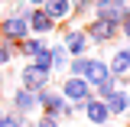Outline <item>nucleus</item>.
Listing matches in <instances>:
<instances>
[{
  "label": "nucleus",
  "mask_w": 130,
  "mask_h": 127,
  "mask_svg": "<svg viewBox=\"0 0 130 127\" xmlns=\"http://www.w3.org/2000/svg\"><path fill=\"white\" fill-rule=\"evenodd\" d=\"M55 88H59V98H62L65 104H72V108H75V114H81L85 101L91 98V85H88L85 78H68V75H65V78H59Z\"/></svg>",
  "instance_id": "obj_1"
},
{
  "label": "nucleus",
  "mask_w": 130,
  "mask_h": 127,
  "mask_svg": "<svg viewBox=\"0 0 130 127\" xmlns=\"http://www.w3.org/2000/svg\"><path fill=\"white\" fill-rule=\"evenodd\" d=\"M59 46L68 52V59H81V55H91V43L81 26H62V36H59Z\"/></svg>",
  "instance_id": "obj_2"
},
{
  "label": "nucleus",
  "mask_w": 130,
  "mask_h": 127,
  "mask_svg": "<svg viewBox=\"0 0 130 127\" xmlns=\"http://www.w3.org/2000/svg\"><path fill=\"white\" fill-rule=\"evenodd\" d=\"M91 16L111 23V26H120V23L127 20V0H94Z\"/></svg>",
  "instance_id": "obj_3"
},
{
  "label": "nucleus",
  "mask_w": 130,
  "mask_h": 127,
  "mask_svg": "<svg viewBox=\"0 0 130 127\" xmlns=\"http://www.w3.org/2000/svg\"><path fill=\"white\" fill-rule=\"evenodd\" d=\"M81 30H85V36H88V43H91V46H111L114 39H117V26L104 23V20H94V16H91Z\"/></svg>",
  "instance_id": "obj_4"
},
{
  "label": "nucleus",
  "mask_w": 130,
  "mask_h": 127,
  "mask_svg": "<svg viewBox=\"0 0 130 127\" xmlns=\"http://www.w3.org/2000/svg\"><path fill=\"white\" fill-rule=\"evenodd\" d=\"M26 36H29V26H26V20H16V16H10V13H3V16H0V39H3V43H10V46H20Z\"/></svg>",
  "instance_id": "obj_5"
},
{
  "label": "nucleus",
  "mask_w": 130,
  "mask_h": 127,
  "mask_svg": "<svg viewBox=\"0 0 130 127\" xmlns=\"http://www.w3.org/2000/svg\"><path fill=\"white\" fill-rule=\"evenodd\" d=\"M7 111L20 114V117H32V114H39V108H36V95L16 85L13 91H10V108H7Z\"/></svg>",
  "instance_id": "obj_6"
},
{
  "label": "nucleus",
  "mask_w": 130,
  "mask_h": 127,
  "mask_svg": "<svg viewBox=\"0 0 130 127\" xmlns=\"http://www.w3.org/2000/svg\"><path fill=\"white\" fill-rule=\"evenodd\" d=\"M16 78H20V88H26V91H32V95H36L39 88L52 85V75H42V72H36V68H32V62H26V65H23Z\"/></svg>",
  "instance_id": "obj_7"
},
{
  "label": "nucleus",
  "mask_w": 130,
  "mask_h": 127,
  "mask_svg": "<svg viewBox=\"0 0 130 127\" xmlns=\"http://www.w3.org/2000/svg\"><path fill=\"white\" fill-rule=\"evenodd\" d=\"M39 10H42L55 26H68V20H72V0H46Z\"/></svg>",
  "instance_id": "obj_8"
},
{
  "label": "nucleus",
  "mask_w": 130,
  "mask_h": 127,
  "mask_svg": "<svg viewBox=\"0 0 130 127\" xmlns=\"http://www.w3.org/2000/svg\"><path fill=\"white\" fill-rule=\"evenodd\" d=\"M81 114H85L88 127H107V124H111V114H107V108H104V101H94V98L85 101Z\"/></svg>",
  "instance_id": "obj_9"
},
{
  "label": "nucleus",
  "mask_w": 130,
  "mask_h": 127,
  "mask_svg": "<svg viewBox=\"0 0 130 127\" xmlns=\"http://www.w3.org/2000/svg\"><path fill=\"white\" fill-rule=\"evenodd\" d=\"M85 81L98 88V85H104V81H111V68H107V59H101V55H91L88 59V72H85Z\"/></svg>",
  "instance_id": "obj_10"
},
{
  "label": "nucleus",
  "mask_w": 130,
  "mask_h": 127,
  "mask_svg": "<svg viewBox=\"0 0 130 127\" xmlns=\"http://www.w3.org/2000/svg\"><path fill=\"white\" fill-rule=\"evenodd\" d=\"M26 26H29V36H39V39H46L49 33L59 30V26H55V23H52V20H49V16L39 10V7H36V10H29V16H26Z\"/></svg>",
  "instance_id": "obj_11"
},
{
  "label": "nucleus",
  "mask_w": 130,
  "mask_h": 127,
  "mask_svg": "<svg viewBox=\"0 0 130 127\" xmlns=\"http://www.w3.org/2000/svg\"><path fill=\"white\" fill-rule=\"evenodd\" d=\"M49 49V39H39V36H26L20 46H16V59H26V62H32L36 55H42Z\"/></svg>",
  "instance_id": "obj_12"
},
{
  "label": "nucleus",
  "mask_w": 130,
  "mask_h": 127,
  "mask_svg": "<svg viewBox=\"0 0 130 127\" xmlns=\"http://www.w3.org/2000/svg\"><path fill=\"white\" fill-rule=\"evenodd\" d=\"M104 108H107V114H111V121L114 117H127L130 114V98H127V88H117L107 101H104Z\"/></svg>",
  "instance_id": "obj_13"
},
{
  "label": "nucleus",
  "mask_w": 130,
  "mask_h": 127,
  "mask_svg": "<svg viewBox=\"0 0 130 127\" xmlns=\"http://www.w3.org/2000/svg\"><path fill=\"white\" fill-rule=\"evenodd\" d=\"M107 68H111V75H114V78L130 75V46H117V52L107 59Z\"/></svg>",
  "instance_id": "obj_14"
},
{
  "label": "nucleus",
  "mask_w": 130,
  "mask_h": 127,
  "mask_svg": "<svg viewBox=\"0 0 130 127\" xmlns=\"http://www.w3.org/2000/svg\"><path fill=\"white\" fill-rule=\"evenodd\" d=\"M49 59H52V78H65V75H68V62H72L68 52H65L59 43H52V46H49Z\"/></svg>",
  "instance_id": "obj_15"
},
{
  "label": "nucleus",
  "mask_w": 130,
  "mask_h": 127,
  "mask_svg": "<svg viewBox=\"0 0 130 127\" xmlns=\"http://www.w3.org/2000/svg\"><path fill=\"white\" fill-rule=\"evenodd\" d=\"M114 91H117V81H114V75H111V81H104V85L91 88V98H94V101H107Z\"/></svg>",
  "instance_id": "obj_16"
},
{
  "label": "nucleus",
  "mask_w": 130,
  "mask_h": 127,
  "mask_svg": "<svg viewBox=\"0 0 130 127\" xmlns=\"http://www.w3.org/2000/svg\"><path fill=\"white\" fill-rule=\"evenodd\" d=\"M88 59H91V55L72 59V62H68V78H85V72H88Z\"/></svg>",
  "instance_id": "obj_17"
},
{
  "label": "nucleus",
  "mask_w": 130,
  "mask_h": 127,
  "mask_svg": "<svg viewBox=\"0 0 130 127\" xmlns=\"http://www.w3.org/2000/svg\"><path fill=\"white\" fill-rule=\"evenodd\" d=\"M52 98H59V88H55V85H46V88H39V91H36V108L42 111V108H46Z\"/></svg>",
  "instance_id": "obj_18"
},
{
  "label": "nucleus",
  "mask_w": 130,
  "mask_h": 127,
  "mask_svg": "<svg viewBox=\"0 0 130 127\" xmlns=\"http://www.w3.org/2000/svg\"><path fill=\"white\" fill-rule=\"evenodd\" d=\"M13 59H16V46H10V43L0 39V68H7Z\"/></svg>",
  "instance_id": "obj_19"
},
{
  "label": "nucleus",
  "mask_w": 130,
  "mask_h": 127,
  "mask_svg": "<svg viewBox=\"0 0 130 127\" xmlns=\"http://www.w3.org/2000/svg\"><path fill=\"white\" fill-rule=\"evenodd\" d=\"M32 68H36V72H42V75H52V59H49V49L42 52V55H36V59H32Z\"/></svg>",
  "instance_id": "obj_20"
},
{
  "label": "nucleus",
  "mask_w": 130,
  "mask_h": 127,
  "mask_svg": "<svg viewBox=\"0 0 130 127\" xmlns=\"http://www.w3.org/2000/svg\"><path fill=\"white\" fill-rule=\"evenodd\" d=\"M29 3H23V0H10V16H16V20H26L29 16Z\"/></svg>",
  "instance_id": "obj_21"
},
{
  "label": "nucleus",
  "mask_w": 130,
  "mask_h": 127,
  "mask_svg": "<svg viewBox=\"0 0 130 127\" xmlns=\"http://www.w3.org/2000/svg\"><path fill=\"white\" fill-rule=\"evenodd\" d=\"M32 127H62L55 117H49V114H39V121H32Z\"/></svg>",
  "instance_id": "obj_22"
},
{
  "label": "nucleus",
  "mask_w": 130,
  "mask_h": 127,
  "mask_svg": "<svg viewBox=\"0 0 130 127\" xmlns=\"http://www.w3.org/2000/svg\"><path fill=\"white\" fill-rule=\"evenodd\" d=\"M117 36H124V39L130 43V16L124 20V23H120V26H117Z\"/></svg>",
  "instance_id": "obj_23"
},
{
  "label": "nucleus",
  "mask_w": 130,
  "mask_h": 127,
  "mask_svg": "<svg viewBox=\"0 0 130 127\" xmlns=\"http://www.w3.org/2000/svg\"><path fill=\"white\" fill-rule=\"evenodd\" d=\"M23 3H29L32 10H36V7H42V3H46V0H23Z\"/></svg>",
  "instance_id": "obj_24"
},
{
  "label": "nucleus",
  "mask_w": 130,
  "mask_h": 127,
  "mask_svg": "<svg viewBox=\"0 0 130 127\" xmlns=\"http://www.w3.org/2000/svg\"><path fill=\"white\" fill-rule=\"evenodd\" d=\"M127 98H130V85H127Z\"/></svg>",
  "instance_id": "obj_25"
},
{
  "label": "nucleus",
  "mask_w": 130,
  "mask_h": 127,
  "mask_svg": "<svg viewBox=\"0 0 130 127\" xmlns=\"http://www.w3.org/2000/svg\"><path fill=\"white\" fill-rule=\"evenodd\" d=\"M0 3H10V0H0Z\"/></svg>",
  "instance_id": "obj_26"
},
{
  "label": "nucleus",
  "mask_w": 130,
  "mask_h": 127,
  "mask_svg": "<svg viewBox=\"0 0 130 127\" xmlns=\"http://www.w3.org/2000/svg\"><path fill=\"white\" fill-rule=\"evenodd\" d=\"M127 121H130V114H127Z\"/></svg>",
  "instance_id": "obj_27"
},
{
  "label": "nucleus",
  "mask_w": 130,
  "mask_h": 127,
  "mask_svg": "<svg viewBox=\"0 0 130 127\" xmlns=\"http://www.w3.org/2000/svg\"><path fill=\"white\" fill-rule=\"evenodd\" d=\"M81 127H88V124H81Z\"/></svg>",
  "instance_id": "obj_28"
},
{
  "label": "nucleus",
  "mask_w": 130,
  "mask_h": 127,
  "mask_svg": "<svg viewBox=\"0 0 130 127\" xmlns=\"http://www.w3.org/2000/svg\"><path fill=\"white\" fill-rule=\"evenodd\" d=\"M91 3H94V0H91Z\"/></svg>",
  "instance_id": "obj_29"
},
{
  "label": "nucleus",
  "mask_w": 130,
  "mask_h": 127,
  "mask_svg": "<svg viewBox=\"0 0 130 127\" xmlns=\"http://www.w3.org/2000/svg\"><path fill=\"white\" fill-rule=\"evenodd\" d=\"M0 78H3V75H0Z\"/></svg>",
  "instance_id": "obj_30"
},
{
  "label": "nucleus",
  "mask_w": 130,
  "mask_h": 127,
  "mask_svg": "<svg viewBox=\"0 0 130 127\" xmlns=\"http://www.w3.org/2000/svg\"><path fill=\"white\" fill-rule=\"evenodd\" d=\"M62 127H65V124H62Z\"/></svg>",
  "instance_id": "obj_31"
},
{
  "label": "nucleus",
  "mask_w": 130,
  "mask_h": 127,
  "mask_svg": "<svg viewBox=\"0 0 130 127\" xmlns=\"http://www.w3.org/2000/svg\"><path fill=\"white\" fill-rule=\"evenodd\" d=\"M127 127H130V124H127Z\"/></svg>",
  "instance_id": "obj_32"
}]
</instances>
